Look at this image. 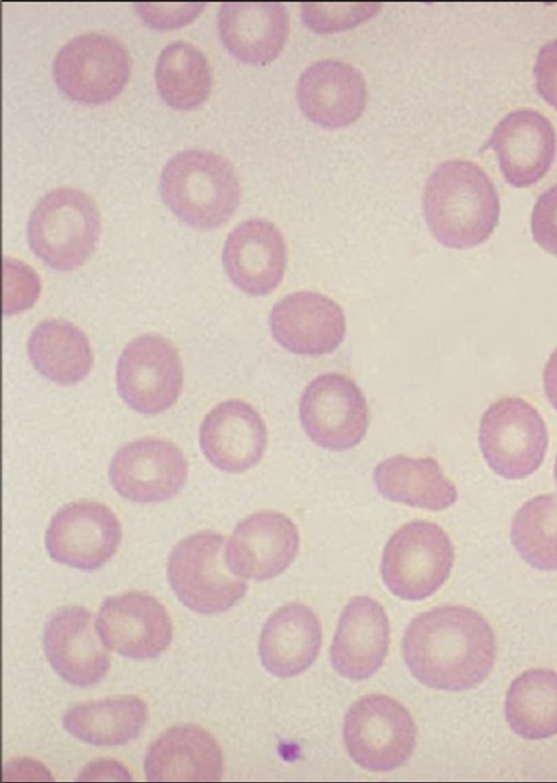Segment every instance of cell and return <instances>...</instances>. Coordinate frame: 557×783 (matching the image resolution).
<instances>
[{
  "label": "cell",
  "mask_w": 557,
  "mask_h": 783,
  "mask_svg": "<svg viewBox=\"0 0 557 783\" xmlns=\"http://www.w3.org/2000/svg\"><path fill=\"white\" fill-rule=\"evenodd\" d=\"M403 651L407 667L420 683L457 692L473 688L487 678L496 645L485 618L456 605L417 616L406 629Z\"/></svg>",
  "instance_id": "cell-1"
},
{
  "label": "cell",
  "mask_w": 557,
  "mask_h": 783,
  "mask_svg": "<svg viewBox=\"0 0 557 783\" xmlns=\"http://www.w3.org/2000/svg\"><path fill=\"white\" fill-rule=\"evenodd\" d=\"M422 202L431 233L449 248L475 247L498 224V194L487 174L469 160L438 164L425 183Z\"/></svg>",
  "instance_id": "cell-2"
},
{
  "label": "cell",
  "mask_w": 557,
  "mask_h": 783,
  "mask_svg": "<svg viewBox=\"0 0 557 783\" xmlns=\"http://www.w3.org/2000/svg\"><path fill=\"white\" fill-rule=\"evenodd\" d=\"M160 192L182 222L197 229H212L234 214L242 189L226 158L203 149H186L164 165Z\"/></svg>",
  "instance_id": "cell-3"
},
{
  "label": "cell",
  "mask_w": 557,
  "mask_h": 783,
  "mask_svg": "<svg viewBox=\"0 0 557 783\" xmlns=\"http://www.w3.org/2000/svg\"><path fill=\"white\" fill-rule=\"evenodd\" d=\"M100 214L91 197L73 187L46 194L33 209L27 239L33 252L57 271H72L94 252Z\"/></svg>",
  "instance_id": "cell-4"
},
{
  "label": "cell",
  "mask_w": 557,
  "mask_h": 783,
  "mask_svg": "<svg viewBox=\"0 0 557 783\" xmlns=\"http://www.w3.org/2000/svg\"><path fill=\"white\" fill-rule=\"evenodd\" d=\"M225 550V537L210 531L193 534L173 548L168 562L169 582L190 610L223 612L245 596L247 583L230 569Z\"/></svg>",
  "instance_id": "cell-5"
},
{
  "label": "cell",
  "mask_w": 557,
  "mask_h": 783,
  "mask_svg": "<svg viewBox=\"0 0 557 783\" xmlns=\"http://www.w3.org/2000/svg\"><path fill=\"white\" fill-rule=\"evenodd\" d=\"M454 545L442 526L426 520L410 521L387 540L381 574L386 587L405 600H422L449 577Z\"/></svg>",
  "instance_id": "cell-6"
},
{
  "label": "cell",
  "mask_w": 557,
  "mask_h": 783,
  "mask_svg": "<svg viewBox=\"0 0 557 783\" xmlns=\"http://www.w3.org/2000/svg\"><path fill=\"white\" fill-rule=\"evenodd\" d=\"M479 445L488 467L506 480H521L543 463L548 432L537 409L519 397L493 402L483 413Z\"/></svg>",
  "instance_id": "cell-7"
},
{
  "label": "cell",
  "mask_w": 557,
  "mask_h": 783,
  "mask_svg": "<svg viewBox=\"0 0 557 783\" xmlns=\"http://www.w3.org/2000/svg\"><path fill=\"white\" fill-rule=\"evenodd\" d=\"M344 742L356 763L370 771H389L411 756L417 730L410 712L385 695H367L349 708Z\"/></svg>",
  "instance_id": "cell-8"
},
{
  "label": "cell",
  "mask_w": 557,
  "mask_h": 783,
  "mask_svg": "<svg viewBox=\"0 0 557 783\" xmlns=\"http://www.w3.org/2000/svg\"><path fill=\"white\" fill-rule=\"evenodd\" d=\"M52 73L60 90L81 103L115 98L131 75V57L115 37L86 33L64 44L53 60Z\"/></svg>",
  "instance_id": "cell-9"
},
{
  "label": "cell",
  "mask_w": 557,
  "mask_h": 783,
  "mask_svg": "<svg viewBox=\"0 0 557 783\" xmlns=\"http://www.w3.org/2000/svg\"><path fill=\"white\" fill-rule=\"evenodd\" d=\"M300 423L318 446L344 451L357 446L369 426V408L359 386L345 374L322 373L305 388Z\"/></svg>",
  "instance_id": "cell-10"
},
{
  "label": "cell",
  "mask_w": 557,
  "mask_h": 783,
  "mask_svg": "<svg viewBox=\"0 0 557 783\" xmlns=\"http://www.w3.org/2000/svg\"><path fill=\"white\" fill-rule=\"evenodd\" d=\"M183 369L174 346L157 334L133 339L116 366V386L128 407L144 414L169 409L178 398Z\"/></svg>",
  "instance_id": "cell-11"
},
{
  "label": "cell",
  "mask_w": 557,
  "mask_h": 783,
  "mask_svg": "<svg viewBox=\"0 0 557 783\" xmlns=\"http://www.w3.org/2000/svg\"><path fill=\"white\" fill-rule=\"evenodd\" d=\"M188 476V462L173 443L162 438H141L117 449L109 467V477L119 495L134 502L172 499Z\"/></svg>",
  "instance_id": "cell-12"
},
{
  "label": "cell",
  "mask_w": 557,
  "mask_h": 783,
  "mask_svg": "<svg viewBox=\"0 0 557 783\" xmlns=\"http://www.w3.org/2000/svg\"><path fill=\"white\" fill-rule=\"evenodd\" d=\"M121 537V524L109 507L82 500L55 512L46 532V547L54 561L89 571L111 559Z\"/></svg>",
  "instance_id": "cell-13"
},
{
  "label": "cell",
  "mask_w": 557,
  "mask_h": 783,
  "mask_svg": "<svg viewBox=\"0 0 557 783\" xmlns=\"http://www.w3.org/2000/svg\"><path fill=\"white\" fill-rule=\"evenodd\" d=\"M102 643L117 654L154 658L172 641V621L165 607L153 596L129 592L103 600L97 619Z\"/></svg>",
  "instance_id": "cell-14"
},
{
  "label": "cell",
  "mask_w": 557,
  "mask_h": 783,
  "mask_svg": "<svg viewBox=\"0 0 557 783\" xmlns=\"http://www.w3.org/2000/svg\"><path fill=\"white\" fill-rule=\"evenodd\" d=\"M269 324L275 341L299 356H323L335 351L346 333L342 307L317 291H296L272 308Z\"/></svg>",
  "instance_id": "cell-15"
},
{
  "label": "cell",
  "mask_w": 557,
  "mask_h": 783,
  "mask_svg": "<svg viewBox=\"0 0 557 783\" xmlns=\"http://www.w3.org/2000/svg\"><path fill=\"white\" fill-rule=\"evenodd\" d=\"M299 540L298 529L286 514L255 512L236 525L226 542V562L243 579H273L292 564Z\"/></svg>",
  "instance_id": "cell-16"
},
{
  "label": "cell",
  "mask_w": 557,
  "mask_h": 783,
  "mask_svg": "<svg viewBox=\"0 0 557 783\" xmlns=\"http://www.w3.org/2000/svg\"><path fill=\"white\" fill-rule=\"evenodd\" d=\"M222 263L230 281L245 294L270 295L281 284L287 264L284 236L268 220H246L228 234Z\"/></svg>",
  "instance_id": "cell-17"
},
{
  "label": "cell",
  "mask_w": 557,
  "mask_h": 783,
  "mask_svg": "<svg viewBox=\"0 0 557 783\" xmlns=\"http://www.w3.org/2000/svg\"><path fill=\"white\" fill-rule=\"evenodd\" d=\"M99 637L90 611L77 605L65 606L55 610L45 626V654L66 682L94 685L110 668V657Z\"/></svg>",
  "instance_id": "cell-18"
},
{
  "label": "cell",
  "mask_w": 557,
  "mask_h": 783,
  "mask_svg": "<svg viewBox=\"0 0 557 783\" xmlns=\"http://www.w3.org/2000/svg\"><path fill=\"white\" fill-rule=\"evenodd\" d=\"M199 445L208 461L221 471L242 473L255 467L268 445L261 414L248 402L228 399L205 417Z\"/></svg>",
  "instance_id": "cell-19"
},
{
  "label": "cell",
  "mask_w": 557,
  "mask_h": 783,
  "mask_svg": "<svg viewBox=\"0 0 557 783\" xmlns=\"http://www.w3.org/2000/svg\"><path fill=\"white\" fill-rule=\"evenodd\" d=\"M486 147L499 160L506 181L515 187H528L549 170L556 152L552 122L533 109L509 112L493 129Z\"/></svg>",
  "instance_id": "cell-20"
},
{
  "label": "cell",
  "mask_w": 557,
  "mask_h": 783,
  "mask_svg": "<svg viewBox=\"0 0 557 783\" xmlns=\"http://www.w3.org/2000/svg\"><path fill=\"white\" fill-rule=\"evenodd\" d=\"M297 99L313 123L338 128L355 122L367 103L361 73L339 60H321L307 67L297 84Z\"/></svg>",
  "instance_id": "cell-21"
},
{
  "label": "cell",
  "mask_w": 557,
  "mask_h": 783,
  "mask_svg": "<svg viewBox=\"0 0 557 783\" xmlns=\"http://www.w3.org/2000/svg\"><path fill=\"white\" fill-rule=\"evenodd\" d=\"M388 649L384 608L368 596H356L344 608L331 647V661L343 676L360 681L382 666Z\"/></svg>",
  "instance_id": "cell-22"
},
{
  "label": "cell",
  "mask_w": 557,
  "mask_h": 783,
  "mask_svg": "<svg viewBox=\"0 0 557 783\" xmlns=\"http://www.w3.org/2000/svg\"><path fill=\"white\" fill-rule=\"evenodd\" d=\"M218 29L227 50L239 61L264 65L282 51L289 18L278 2H224Z\"/></svg>",
  "instance_id": "cell-23"
},
{
  "label": "cell",
  "mask_w": 557,
  "mask_h": 783,
  "mask_svg": "<svg viewBox=\"0 0 557 783\" xmlns=\"http://www.w3.org/2000/svg\"><path fill=\"white\" fill-rule=\"evenodd\" d=\"M145 772L149 781H218L223 773L222 751L205 729L174 726L150 745Z\"/></svg>",
  "instance_id": "cell-24"
},
{
  "label": "cell",
  "mask_w": 557,
  "mask_h": 783,
  "mask_svg": "<svg viewBox=\"0 0 557 783\" xmlns=\"http://www.w3.org/2000/svg\"><path fill=\"white\" fill-rule=\"evenodd\" d=\"M322 630L314 612L299 602L278 608L265 622L259 641L263 667L278 678L297 675L315 660Z\"/></svg>",
  "instance_id": "cell-25"
},
{
  "label": "cell",
  "mask_w": 557,
  "mask_h": 783,
  "mask_svg": "<svg viewBox=\"0 0 557 783\" xmlns=\"http://www.w3.org/2000/svg\"><path fill=\"white\" fill-rule=\"evenodd\" d=\"M373 481L384 498L430 511L445 510L458 498L455 484L431 457H389L375 467Z\"/></svg>",
  "instance_id": "cell-26"
},
{
  "label": "cell",
  "mask_w": 557,
  "mask_h": 783,
  "mask_svg": "<svg viewBox=\"0 0 557 783\" xmlns=\"http://www.w3.org/2000/svg\"><path fill=\"white\" fill-rule=\"evenodd\" d=\"M147 705L125 695L85 701L63 717L64 729L77 739L97 746H116L136 738L147 721Z\"/></svg>",
  "instance_id": "cell-27"
},
{
  "label": "cell",
  "mask_w": 557,
  "mask_h": 783,
  "mask_svg": "<svg viewBox=\"0 0 557 783\" xmlns=\"http://www.w3.org/2000/svg\"><path fill=\"white\" fill-rule=\"evenodd\" d=\"M27 350L36 370L62 385L84 380L94 363L91 347L84 332L60 319L39 323L29 336Z\"/></svg>",
  "instance_id": "cell-28"
},
{
  "label": "cell",
  "mask_w": 557,
  "mask_h": 783,
  "mask_svg": "<svg viewBox=\"0 0 557 783\" xmlns=\"http://www.w3.org/2000/svg\"><path fill=\"white\" fill-rule=\"evenodd\" d=\"M510 729L527 739L557 734V672L532 669L510 684L505 701Z\"/></svg>",
  "instance_id": "cell-29"
},
{
  "label": "cell",
  "mask_w": 557,
  "mask_h": 783,
  "mask_svg": "<svg viewBox=\"0 0 557 783\" xmlns=\"http://www.w3.org/2000/svg\"><path fill=\"white\" fill-rule=\"evenodd\" d=\"M154 76L161 98L177 110L197 108L206 101L212 87L208 59L196 46L182 40L162 49Z\"/></svg>",
  "instance_id": "cell-30"
},
{
  "label": "cell",
  "mask_w": 557,
  "mask_h": 783,
  "mask_svg": "<svg viewBox=\"0 0 557 783\" xmlns=\"http://www.w3.org/2000/svg\"><path fill=\"white\" fill-rule=\"evenodd\" d=\"M510 538L531 567L557 570V494L537 495L525 501L512 519Z\"/></svg>",
  "instance_id": "cell-31"
},
{
  "label": "cell",
  "mask_w": 557,
  "mask_h": 783,
  "mask_svg": "<svg viewBox=\"0 0 557 783\" xmlns=\"http://www.w3.org/2000/svg\"><path fill=\"white\" fill-rule=\"evenodd\" d=\"M377 3H305L302 18L308 27L319 33H331L354 27L379 10Z\"/></svg>",
  "instance_id": "cell-32"
},
{
  "label": "cell",
  "mask_w": 557,
  "mask_h": 783,
  "mask_svg": "<svg viewBox=\"0 0 557 783\" xmlns=\"http://www.w3.org/2000/svg\"><path fill=\"white\" fill-rule=\"evenodd\" d=\"M40 294V279L37 273L24 262L4 258L3 260V312L15 314L29 309Z\"/></svg>",
  "instance_id": "cell-33"
},
{
  "label": "cell",
  "mask_w": 557,
  "mask_h": 783,
  "mask_svg": "<svg viewBox=\"0 0 557 783\" xmlns=\"http://www.w3.org/2000/svg\"><path fill=\"white\" fill-rule=\"evenodd\" d=\"M531 231L540 247L557 256V184L537 198L531 215Z\"/></svg>",
  "instance_id": "cell-34"
},
{
  "label": "cell",
  "mask_w": 557,
  "mask_h": 783,
  "mask_svg": "<svg viewBox=\"0 0 557 783\" xmlns=\"http://www.w3.org/2000/svg\"><path fill=\"white\" fill-rule=\"evenodd\" d=\"M205 3H137L141 20L154 28L180 27L193 21Z\"/></svg>",
  "instance_id": "cell-35"
},
{
  "label": "cell",
  "mask_w": 557,
  "mask_h": 783,
  "mask_svg": "<svg viewBox=\"0 0 557 783\" xmlns=\"http://www.w3.org/2000/svg\"><path fill=\"white\" fill-rule=\"evenodd\" d=\"M534 76L537 92L557 110V39L546 42L539 50Z\"/></svg>",
  "instance_id": "cell-36"
},
{
  "label": "cell",
  "mask_w": 557,
  "mask_h": 783,
  "mask_svg": "<svg viewBox=\"0 0 557 783\" xmlns=\"http://www.w3.org/2000/svg\"><path fill=\"white\" fill-rule=\"evenodd\" d=\"M79 780H128V772L122 765L111 760H98L81 773ZM129 778V776H128Z\"/></svg>",
  "instance_id": "cell-37"
},
{
  "label": "cell",
  "mask_w": 557,
  "mask_h": 783,
  "mask_svg": "<svg viewBox=\"0 0 557 783\" xmlns=\"http://www.w3.org/2000/svg\"><path fill=\"white\" fill-rule=\"evenodd\" d=\"M543 385L547 400L557 410V348L545 364Z\"/></svg>",
  "instance_id": "cell-38"
},
{
  "label": "cell",
  "mask_w": 557,
  "mask_h": 783,
  "mask_svg": "<svg viewBox=\"0 0 557 783\" xmlns=\"http://www.w3.org/2000/svg\"><path fill=\"white\" fill-rule=\"evenodd\" d=\"M554 475H555V480H556V484H557V456H556L555 465H554Z\"/></svg>",
  "instance_id": "cell-39"
}]
</instances>
